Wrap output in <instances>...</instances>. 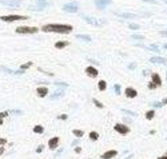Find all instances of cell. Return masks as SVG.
<instances>
[{"label": "cell", "mask_w": 167, "mask_h": 159, "mask_svg": "<svg viewBox=\"0 0 167 159\" xmlns=\"http://www.w3.org/2000/svg\"><path fill=\"white\" fill-rule=\"evenodd\" d=\"M74 29L72 26L70 24H55V23H50V24H44L42 27L43 32H55V34H71V31Z\"/></svg>", "instance_id": "cell-1"}, {"label": "cell", "mask_w": 167, "mask_h": 159, "mask_svg": "<svg viewBox=\"0 0 167 159\" xmlns=\"http://www.w3.org/2000/svg\"><path fill=\"white\" fill-rule=\"evenodd\" d=\"M16 34H20V35H34V34H37L39 32V28L37 27H28V26H20L15 29Z\"/></svg>", "instance_id": "cell-2"}, {"label": "cell", "mask_w": 167, "mask_h": 159, "mask_svg": "<svg viewBox=\"0 0 167 159\" xmlns=\"http://www.w3.org/2000/svg\"><path fill=\"white\" fill-rule=\"evenodd\" d=\"M27 16L23 15H5V16H0V20L5 21V23H12V21H18V20H27Z\"/></svg>", "instance_id": "cell-3"}, {"label": "cell", "mask_w": 167, "mask_h": 159, "mask_svg": "<svg viewBox=\"0 0 167 159\" xmlns=\"http://www.w3.org/2000/svg\"><path fill=\"white\" fill-rule=\"evenodd\" d=\"M114 130L119 134H122V135H126V134L130 132V127L126 126V124H122V123H116L114 126Z\"/></svg>", "instance_id": "cell-4"}, {"label": "cell", "mask_w": 167, "mask_h": 159, "mask_svg": "<svg viewBox=\"0 0 167 159\" xmlns=\"http://www.w3.org/2000/svg\"><path fill=\"white\" fill-rule=\"evenodd\" d=\"M82 19H84L88 24H91V26H95V27H99V26H102L103 24V21H99L98 19H95V18H91V16H88V15H82Z\"/></svg>", "instance_id": "cell-5"}, {"label": "cell", "mask_w": 167, "mask_h": 159, "mask_svg": "<svg viewBox=\"0 0 167 159\" xmlns=\"http://www.w3.org/2000/svg\"><path fill=\"white\" fill-rule=\"evenodd\" d=\"M52 3L51 0H36V10L35 11H42L44 8H47V7H50Z\"/></svg>", "instance_id": "cell-6"}, {"label": "cell", "mask_w": 167, "mask_h": 159, "mask_svg": "<svg viewBox=\"0 0 167 159\" xmlns=\"http://www.w3.org/2000/svg\"><path fill=\"white\" fill-rule=\"evenodd\" d=\"M78 4L76 3H68V4H64L63 5V11H66V12H70V13H75L78 12Z\"/></svg>", "instance_id": "cell-7"}, {"label": "cell", "mask_w": 167, "mask_h": 159, "mask_svg": "<svg viewBox=\"0 0 167 159\" xmlns=\"http://www.w3.org/2000/svg\"><path fill=\"white\" fill-rule=\"evenodd\" d=\"M95 5H96V8L99 10H104L107 5H110L111 3H112V0H94Z\"/></svg>", "instance_id": "cell-8"}, {"label": "cell", "mask_w": 167, "mask_h": 159, "mask_svg": "<svg viewBox=\"0 0 167 159\" xmlns=\"http://www.w3.org/2000/svg\"><path fill=\"white\" fill-rule=\"evenodd\" d=\"M150 63H155V64H163V66H167V58L153 56V58H150Z\"/></svg>", "instance_id": "cell-9"}, {"label": "cell", "mask_w": 167, "mask_h": 159, "mask_svg": "<svg viewBox=\"0 0 167 159\" xmlns=\"http://www.w3.org/2000/svg\"><path fill=\"white\" fill-rule=\"evenodd\" d=\"M0 4L7 5V7H19L21 2L20 0H0Z\"/></svg>", "instance_id": "cell-10"}, {"label": "cell", "mask_w": 167, "mask_h": 159, "mask_svg": "<svg viewBox=\"0 0 167 159\" xmlns=\"http://www.w3.org/2000/svg\"><path fill=\"white\" fill-rule=\"evenodd\" d=\"M58 146H59V138L58 137H54V138H51L50 140H48V148L50 150H56L58 148Z\"/></svg>", "instance_id": "cell-11"}, {"label": "cell", "mask_w": 167, "mask_h": 159, "mask_svg": "<svg viewBox=\"0 0 167 159\" xmlns=\"http://www.w3.org/2000/svg\"><path fill=\"white\" fill-rule=\"evenodd\" d=\"M86 74L88 75L90 78H96V76L99 75L98 70L95 68V67H92V66H88V67H86Z\"/></svg>", "instance_id": "cell-12"}, {"label": "cell", "mask_w": 167, "mask_h": 159, "mask_svg": "<svg viewBox=\"0 0 167 159\" xmlns=\"http://www.w3.org/2000/svg\"><path fill=\"white\" fill-rule=\"evenodd\" d=\"M118 155V151L116 150H108V151H106L104 154H102V159H112V158H115Z\"/></svg>", "instance_id": "cell-13"}, {"label": "cell", "mask_w": 167, "mask_h": 159, "mask_svg": "<svg viewBox=\"0 0 167 159\" xmlns=\"http://www.w3.org/2000/svg\"><path fill=\"white\" fill-rule=\"evenodd\" d=\"M0 71H4V72L7 74H11V75H23L24 74V71L23 70H18V71H15V70H10V68H7V67H0Z\"/></svg>", "instance_id": "cell-14"}, {"label": "cell", "mask_w": 167, "mask_h": 159, "mask_svg": "<svg viewBox=\"0 0 167 159\" xmlns=\"http://www.w3.org/2000/svg\"><path fill=\"white\" fill-rule=\"evenodd\" d=\"M124 92H126V96H127V98H130V99L136 98V95H138V91L135 90V88H132V87H127Z\"/></svg>", "instance_id": "cell-15"}, {"label": "cell", "mask_w": 167, "mask_h": 159, "mask_svg": "<svg viewBox=\"0 0 167 159\" xmlns=\"http://www.w3.org/2000/svg\"><path fill=\"white\" fill-rule=\"evenodd\" d=\"M151 82H153L156 87H161V86H162L161 75H159V74H153V75H151Z\"/></svg>", "instance_id": "cell-16"}, {"label": "cell", "mask_w": 167, "mask_h": 159, "mask_svg": "<svg viewBox=\"0 0 167 159\" xmlns=\"http://www.w3.org/2000/svg\"><path fill=\"white\" fill-rule=\"evenodd\" d=\"M36 94H37L40 98H44V96H47V95H48V88H47V87L40 86V87H37V88H36Z\"/></svg>", "instance_id": "cell-17"}, {"label": "cell", "mask_w": 167, "mask_h": 159, "mask_svg": "<svg viewBox=\"0 0 167 159\" xmlns=\"http://www.w3.org/2000/svg\"><path fill=\"white\" fill-rule=\"evenodd\" d=\"M118 16H120L123 19H136L138 18V15L136 13H130V12H123V13H118L116 12Z\"/></svg>", "instance_id": "cell-18"}, {"label": "cell", "mask_w": 167, "mask_h": 159, "mask_svg": "<svg viewBox=\"0 0 167 159\" xmlns=\"http://www.w3.org/2000/svg\"><path fill=\"white\" fill-rule=\"evenodd\" d=\"M63 95H64V90H58L56 92H54L52 95H51V99L54 100V99H59V98H62Z\"/></svg>", "instance_id": "cell-19"}, {"label": "cell", "mask_w": 167, "mask_h": 159, "mask_svg": "<svg viewBox=\"0 0 167 159\" xmlns=\"http://www.w3.org/2000/svg\"><path fill=\"white\" fill-rule=\"evenodd\" d=\"M70 43L68 42H64V40H60L58 43H55V48L56 50H62V48H64V47H67Z\"/></svg>", "instance_id": "cell-20"}, {"label": "cell", "mask_w": 167, "mask_h": 159, "mask_svg": "<svg viewBox=\"0 0 167 159\" xmlns=\"http://www.w3.org/2000/svg\"><path fill=\"white\" fill-rule=\"evenodd\" d=\"M76 39H79V40H83V42H87V43L91 42V37H90L88 35H76Z\"/></svg>", "instance_id": "cell-21"}, {"label": "cell", "mask_w": 167, "mask_h": 159, "mask_svg": "<svg viewBox=\"0 0 167 159\" xmlns=\"http://www.w3.org/2000/svg\"><path fill=\"white\" fill-rule=\"evenodd\" d=\"M98 88H99V91H106V88H107V83H106L104 80H99V83H98Z\"/></svg>", "instance_id": "cell-22"}, {"label": "cell", "mask_w": 167, "mask_h": 159, "mask_svg": "<svg viewBox=\"0 0 167 159\" xmlns=\"http://www.w3.org/2000/svg\"><path fill=\"white\" fill-rule=\"evenodd\" d=\"M34 132H35V134H43V132H44V127L40 126V124H36V126L34 127Z\"/></svg>", "instance_id": "cell-23"}, {"label": "cell", "mask_w": 167, "mask_h": 159, "mask_svg": "<svg viewBox=\"0 0 167 159\" xmlns=\"http://www.w3.org/2000/svg\"><path fill=\"white\" fill-rule=\"evenodd\" d=\"M88 137H90V139H91V140H94V142H95V140H98V139H99V134H98L96 131H91V132L88 134Z\"/></svg>", "instance_id": "cell-24"}, {"label": "cell", "mask_w": 167, "mask_h": 159, "mask_svg": "<svg viewBox=\"0 0 167 159\" xmlns=\"http://www.w3.org/2000/svg\"><path fill=\"white\" fill-rule=\"evenodd\" d=\"M122 112L126 114V115H130V116H136V112H134V111H130V110H127V108H122Z\"/></svg>", "instance_id": "cell-25"}, {"label": "cell", "mask_w": 167, "mask_h": 159, "mask_svg": "<svg viewBox=\"0 0 167 159\" xmlns=\"http://www.w3.org/2000/svg\"><path fill=\"white\" fill-rule=\"evenodd\" d=\"M72 134L75 135L76 138H82L84 135V131H82V130H72Z\"/></svg>", "instance_id": "cell-26"}, {"label": "cell", "mask_w": 167, "mask_h": 159, "mask_svg": "<svg viewBox=\"0 0 167 159\" xmlns=\"http://www.w3.org/2000/svg\"><path fill=\"white\" fill-rule=\"evenodd\" d=\"M29 67H32V62H27V63H24V64H21V66H20V70L26 71V70H28Z\"/></svg>", "instance_id": "cell-27"}, {"label": "cell", "mask_w": 167, "mask_h": 159, "mask_svg": "<svg viewBox=\"0 0 167 159\" xmlns=\"http://www.w3.org/2000/svg\"><path fill=\"white\" fill-rule=\"evenodd\" d=\"M154 115H155V111L154 110H150V111H147V112H146V119L151 120V119L154 118Z\"/></svg>", "instance_id": "cell-28"}, {"label": "cell", "mask_w": 167, "mask_h": 159, "mask_svg": "<svg viewBox=\"0 0 167 159\" xmlns=\"http://www.w3.org/2000/svg\"><path fill=\"white\" fill-rule=\"evenodd\" d=\"M147 48H148V50H151V51H155V52H161V50H159V47H158V46H155V44H151V46H148Z\"/></svg>", "instance_id": "cell-29"}, {"label": "cell", "mask_w": 167, "mask_h": 159, "mask_svg": "<svg viewBox=\"0 0 167 159\" xmlns=\"http://www.w3.org/2000/svg\"><path fill=\"white\" fill-rule=\"evenodd\" d=\"M92 102H94V104L98 108H103V107H104V106H103V103H100V102H99L98 99H95V98L92 99Z\"/></svg>", "instance_id": "cell-30"}, {"label": "cell", "mask_w": 167, "mask_h": 159, "mask_svg": "<svg viewBox=\"0 0 167 159\" xmlns=\"http://www.w3.org/2000/svg\"><path fill=\"white\" fill-rule=\"evenodd\" d=\"M131 37H132V39H135V40H145V36H143V35H138V34L132 35Z\"/></svg>", "instance_id": "cell-31"}, {"label": "cell", "mask_w": 167, "mask_h": 159, "mask_svg": "<svg viewBox=\"0 0 167 159\" xmlns=\"http://www.w3.org/2000/svg\"><path fill=\"white\" fill-rule=\"evenodd\" d=\"M114 91H115V94H116V95H120V92H122L120 86H119V84H115V86H114Z\"/></svg>", "instance_id": "cell-32"}, {"label": "cell", "mask_w": 167, "mask_h": 159, "mask_svg": "<svg viewBox=\"0 0 167 159\" xmlns=\"http://www.w3.org/2000/svg\"><path fill=\"white\" fill-rule=\"evenodd\" d=\"M128 28H131V29H139V24H135V23H130V24H128Z\"/></svg>", "instance_id": "cell-33"}, {"label": "cell", "mask_w": 167, "mask_h": 159, "mask_svg": "<svg viewBox=\"0 0 167 159\" xmlns=\"http://www.w3.org/2000/svg\"><path fill=\"white\" fill-rule=\"evenodd\" d=\"M55 86H58V87H64V88H67L68 84L67 83H62V82H58V83H54Z\"/></svg>", "instance_id": "cell-34"}, {"label": "cell", "mask_w": 167, "mask_h": 159, "mask_svg": "<svg viewBox=\"0 0 167 159\" xmlns=\"http://www.w3.org/2000/svg\"><path fill=\"white\" fill-rule=\"evenodd\" d=\"M153 107L159 108V107H163V106H162V103H161V102H154V103H153Z\"/></svg>", "instance_id": "cell-35"}, {"label": "cell", "mask_w": 167, "mask_h": 159, "mask_svg": "<svg viewBox=\"0 0 167 159\" xmlns=\"http://www.w3.org/2000/svg\"><path fill=\"white\" fill-rule=\"evenodd\" d=\"M147 87H148V88H150V90H155V88H156V86H155V84H154L153 82H150Z\"/></svg>", "instance_id": "cell-36"}, {"label": "cell", "mask_w": 167, "mask_h": 159, "mask_svg": "<svg viewBox=\"0 0 167 159\" xmlns=\"http://www.w3.org/2000/svg\"><path fill=\"white\" fill-rule=\"evenodd\" d=\"M67 118H68V116H67L66 114H62V115H59V116H58V119H60V120H66Z\"/></svg>", "instance_id": "cell-37"}, {"label": "cell", "mask_w": 167, "mask_h": 159, "mask_svg": "<svg viewBox=\"0 0 167 159\" xmlns=\"http://www.w3.org/2000/svg\"><path fill=\"white\" fill-rule=\"evenodd\" d=\"M10 112H8V111H4V112H0V119H3V118H5L7 115H8Z\"/></svg>", "instance_id": "cell-38"}, {"label": "cell", "mask_w": 167, "mask_h": 159, "mask_svg": "<svg viewBox=\"0 0 167 159\" xmlns=\"http://www.w3.org/2000/svg\"><path fill=\"white\" fill-rule=\"evenodd\" d=\"M5 143H7V139H5V138H0V147L4 146Z\"/></svg>", "instance_id": "cell-39"}, {"label": "cell", "mask_w": 167, "mask_h": 159, "mask_svg": "<svg viewBox=\"0 0 167 159\" xmlns=\"http://www.w3.org/2000/svg\"><path fill=\"white\" fill-rule=\"evenodd\" d=\"M43 148H44V146H43V145H40V146H39V147L36 148V153H37V154H40L42 151H43Z\"/></svg>", "instance_id": "cell-40"}, {"label": "cell", "mask_w": 167, "mask_h": 159, "mask_svg": "<svg viewBox=\"0 0 167 159\" xmlns=\"http://www.w3.org/2000/svg\"><path fill=\"white\" fill-rule=\"evenodd\" d=\"M142 2H147V3H151V4H156V0H142Z\"/></svg>", "instance_id": "cell-41"}, {"label": "cell", "mask_w": 167, "mask_h": 159, "mask_svg": "<svg viewBox=\"0 0 167 159\" xmlns=\"http://www.w3.org/2000/svg\"><path fill=\"white\" fill-rule=\"evenodd\" d=\"M75 151H76L78 154H80V153H82V148L79 147V146H76V147H75Z\"/></svg>", "instance_id": "cell-42"}, {"label": "cell", "mask_w": 167, "mask_h": 159, "mask_svg": "<svg viewBox=\"0 0 167 159\" xmlns=\"http://www.w3.org/2000/svg\"><path fill=\"white\" fill-rule=\"evenodd\" d=\"M78 143H79V139H75V140H74L72 143H71V145H72V146L75 147V146H78Z\"/></svg>", "instance_id": "cell-43"}, {"label": "cell", "mask_w": 167, "mask_h": 159, "mask_svg": "<svg viewBox=\"0 0 167 159\" xmlns=\"http://www.w3.org/2000/svg\"><path fill=\"white\" fill-rule=\"evenodd\" d=\"M161 103H162V106H164V104H167V98H164V99H163V100H162Z\"/></svg>", "instance_id": "cell-44"}, {"label": "cell", "mask_w": 167, "mask_h": 159, "mask_svg": "<svg viewBox=\"0 0 167 159\" xmlns=\"http://www.w3.org/2000/svg\"><path fill=\"white\" fill-rule=\"evenodd\" d=\"M161 35L162 36H167V31H161Z\"/></svg>", "instance_id": "cell-45"}, {"label": "cell", "mask_w": 167, "mask_h": 159, "mask_svg": "<svg viewBox=\"0 0 167 159\" xmlns=\"http://www.w3.org/2000/svg\"><path fill=\"white\" fill-rule=\"evenodd\" d=\"M4 154V147L2 146V147H0V155H3Z\"/></svg>", "instance_id": "cell-46"}, {"label": "cell", "mask_w": 167, "mask_h": 159, "mask_svg": "<svg viewBox=\"0 0 167 159\" xmlns=\"http://www.w3.org/2000/svg\"><path fill=\"white\" fill-rule=\"evenodd\" d=\"M158 159H167V155H163V156H159Z\"/></svg>", "instance_id": "cell-47"}, {"label": "cell", "mask_w": 167, "mask_h": 159, "mask_svg": "<svg viewBox=\"0 0 167 159\" xmlns=\"http://www.w3.org/2000/svg\"><path fill=\"white\" fill-rule=\"evenodd\" d=\"M0 124H3V119H0Z\"/></svg>", "instance_id": "cell-48"}, {"label": "cell", "mask_w": 167, "mask_h": 159, "mask_svg": "<svg viewBox=\"0 0 167 159\" xmlns=\"http://www.w3.org/2000/svg\"><path fill=\"white\" fill-rule=\"evenodd\" d=\"M163 47H164V48H166V50H167V44H164V46H163Z\"/></svg>", "instance_id": "cell-49"}, {"label": "cell", "mask_w": 167, "mask_h": 159, "mask_svg": "<svg viewBox=\"0 0 167 159\" xmlns=\"http://www.w3.org/2000/svg\"><path fill=\"white\" fill-rule=\"evenodd\" d=\"M164 3H166V4H167V0H164Z\"/></svg>", "instance_id": "cell-50"}, {"label": "cell", "mask_w": 167, "mask_h": 159, "mask_svg": "<svg viewBox=\"0 0 167 159\" xmlns=\"http://www.w3.org/2000/svg\"><path fill=\"white\" fill-rule=\"evenodd\" d=\"M166 155H167V153H166Z\"/></svg>", "instance_id": "cell-51"}, {"label": "cell", "mask_w": 167, "mask_h": 159, "mask_svg": "<svg viewBox=\"0 0 167 159\" xmlns=\"http://www.w3.org/2000/svg\"><path fill=\"white\" fill-rule=\"evenodd\" d=\"M166 78H167V76H166Z\"/></svg>", "instance_id": "cell-52"}]
</instances>
